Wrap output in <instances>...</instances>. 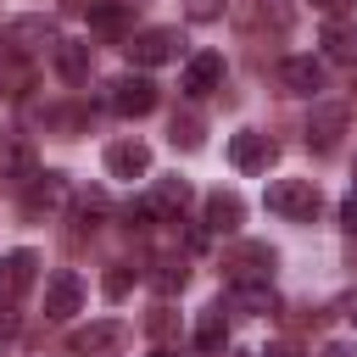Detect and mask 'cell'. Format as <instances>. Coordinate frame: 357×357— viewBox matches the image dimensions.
Wrapping results in <instances>:
<instances>
[{"mask_svg": "<svg viewBox=\"0 0 357 357\" xmlns=\"http://www.w3.org/2000/svg\"><path fill=\"white\" fill-rule=\"evenodd\" d=\"M268 212H279L284 223H312L318 218V184L312 178H273L268 184Z\"/></svg>", "mask_w": 357, "mask_h": 357, "instance_id": "6da1fadb", "label": "cell"}, {"mask_svg": "<svg viewBox=\"0 0 357 357\" xmlns=\"http://www.w3.org/2000/svg\"><path fill=\"white\" fill-rule=\"evenodd\" d=\"M39 45H56V22L50 17H17L0 28V50L6 56H33Z\"/></svg>", "mask_w": 357, "mask_h": 357, "instance_id": "7a4b0ae2", "label": "cell"}, {"mask_svg": "<svg viewBox=\"0 0 357 357\" xmlns=\"http://www.w3.org/2000/svg\"><path fill=\"white\" fill-rule=\"evenodd\" d=\"M178 45H184V39H178L173 28H145V33H128L123 50H128L134 67H162V61H178Z\"/></svg>", "mask_w": 357, "mask_h": 357, "instance_id": "3957f363", "label": "cell"}, {"mask_svg": "<svg viewBox=\"0 0 357 357\" xmlns=\"http://www.w3.org/2000/svg\"><path fill=\"white\" fill-rule=\"evenodd\" d=\"M78 307H84V279H78L73 268H56V273L45 279V318H50V324H67Z\"/></svg>", "mask_w": 357, "mask_h": 357, "instance_id": "277c9868", "label": "cell"}, {"mask_svg": "<svg viewBox=\"0 0 357 357\" xmlns=\"http://www.w3.org/2000/svg\"><path fill=\"white\" fill-rule=\"evenodd\" d=\"M33 173H39V151H33V139H28L22 128H6V134H0V178L28 184Z\"/></svg>", "mask_w": 357, "mask_h": 357, "instance_id": "5b68a950", "label": "cell"}, {"mask_svg": "<svg viewBox=\"0 0 357 357\" xmlns=\"http://www.w3.org/2000/svg\"><path fill=\"white\" fill-rule=\"evenodd\" d=\"M106 100H112L117 117H145V112H156V84H151L145 73H123Z\"/></svg>", "mask_w": 357, "mask_h": 357, "instance_id": "8992f818", "label": "cell"}, {"mask_svg": "<svg viewBox=\"0 0 357 357\" xmlns=\"http://www.w3.org/2000/svg\"><path fill=\"white\" fill-rule=\"evenodd\" d=\"M123 340H128V329H123L117 318H106V324L73 329V335H67V351H73V357H106V351H117Z\"/></svg>", "mask_w": 357, "mask_h": 357, "instance_id": "52a82bcc", "label": "cell"}, {"mask_svg": "<svg viewBox=\"0 0 357 357\" xmlns=\"http://www.w3.org/2000/svg\"><path fill=\"white\" fill-rule=\"evenodd\" d=\"M273 156H279V145H273L262 128H240V134L229 139V162H234L240 173H262Z\"/></svg>", "mask_w": 357, "mask_h": 357, "instance_id": "ba28073f", "label": "cell"}, {"mask_svg": "<svg viewBox=\"0 0 357 357\" xmlns=\"http://www.w3.org/2000/svg\"><path fill=\"white\" fill-rule=\"evenodd\" d=\"M33 279H39V257H33V251H6V257H0V301L28 296Z\"/></svg>", "mask_w": 357, "mask_h": 357, "instance_id": "9c48e42d", "label": "cell"}, {"mask_svg": "<svg viewBox=\"0 0 357 357\" xmlns=\"http://www.w3.org/2000/svg\"><path fill=\"white\" fill-rule=\"evenodd\" d=\"M340 134H346V106H335V100L312 106V117H307V145H312V151H335Z\"/></svg>", "mask_w": 357, "mask_h": 357, "instance_id": "30bf717a", "label": "cell"}, {"mask_svg": "<svg viewBox=\"0 0 357 357\" xmlns=\"http://www.w3.org/2000/svg\"><path fill=\"white\" fill-rule=\"evenodd\" d=\"M61 201H67V178H61V173H33V178L22 184V212H28V218L56 212Z\"/></svg>", "mask_w": 357, "mask_h": 357, "instance_id": "8fae6325", "label": "cell"}, {"mask_svg": "<svg viewBox=\"0 0 357 357\" xmlns=\"http://www.w3.org/2000/svg\"><path fill=\"white\" fill-rule=\"evenodd\" d=\"M273 262H279V257H273L268 245H240V251L229 257V279H234V284H268V279H273Z\"/></svg>", "mask_w": 357, "mask_h": 357, "instance_id": "7c38bea8", "label": "cell"}, {"mask_svg": "<svg viewBox=\"0 0 357 357\" xmlns=\"http://www.w3.org/2000/svg\"><path fill=\"white\" fill-rule=\"evenodd\" d=\"M218 84H223V56L218 50H201V56L184 61V84H178L184 95H212Z\"/></svg>", "mask_w": 357, "mask_h": 357, "instance_id": "4fadbf2b", "label": "cell"}, {"mask_svg": "<svg viewBox=\"0 0 357 357\" xmlns=\"http://www.w3.org/2000/svg\"><path fill=\"white\" fill-rule=\"evenodd\" d=\"M279 84H284L290 95H318V89H324V61H312V56H284V61H279Z\"/></svg>", "mask_w": 357, "mask_h": 357, "instance_id": "5bb4252c", "label": "cell"}, {"mask_svg": "<svg viewBox=\"0 0 357 357\" xmlns=\"http://www.w3.org/2000/svg\"><path fill=\"white\" fill-rule=\"evenodd\" d=\"M106 173L112 178H145L151 173V151L139 139H117V145H106Z\"/></svg>", "mask_w": 357, "mask_h": 357, "instance_id": "9a60e30c", "label": "cell"}, {"mask_svg": "<svg viewBox=\"0 0 357 357\" xmlns=\"http://www.w3.org/2000/svg\"><path fill=\"white\" fill-rule=\"evenodd\" d=\"M145 201H151V212H156V218L178 223V212L190 206V184H184V178H156V190H151Z\"/></svg>", "mask_w": 357, "mask_h": 357, "instance_id": "2e32d148", "label": "cell"}, {"mask_svg": "<svg viewBox=\"0 0 357 357\" xmlns=\"http://www.w3.org/2000/svg\"><path fill=\"white\" fill-rule=\"evenodd\" d=\"M240 218H245V201H240V195H229V190L206 195V229H212V234H234Z\"/></svg>", "mask_w": 357, "mask_h": 357, "instance_id": "e0dca14e", "label": "cell"}, {"mask_svg": "<svg viewBox=\"0 0 357 357\" xmlns=\"http://www.w3.org/2000/svg\"><path fill=\"white\" fill-rule=\"evenodd\" d=\"M56 73L67 84H84L89 78V45L84 39H56Z\"/></svg>", "mask_w": 357, "mask_h": 357, "instance_id": "ac0fdd59", "label": "cell"}, {"mask_svg": "<svg viewBox=\"0 0 357 357\" xmlns=\"http://www.w3.org/2000/svg\"><path fill=\"white\" fill-rule=\"evenodd\" d=\"M223 340H229V318H223V301H218V307H206L195 318V346L201 351H223Z\"/></svg>", "mask_w": 357, "mask_h": 357, "instance_id": "d6986e66", "label": "cell"}, {"mask_svg": "<svg viewBox=\"0 0 357 357\" xmlns=\"http://www.w3.org/2000/svg\"><path fill=\"white\" fill-rule=\"evenodd\" d=\"M324 50H329L335 61H351V56H357V28L340 22V17H329V22H324Z\"/></svg>", "mask_w": 357, "mask_h": 357, "instance_id": "ffe728a7", "label": "cell"}, {"mask_svg": "<svg viewBox=\"0 0 357 357\" xmlns=\"http://www.w3.org/2000/svg\"><path fill=\"white\" fill-rule=\"evenodd\" d=\"M229 301H234L240 312H273V290H268V284H234Z\"/></svg>", "mask_w": 357, "mask_h": 357, "instance_id": "44dd1931", "label": "cell"}, {"mask_svg": "<svg viewBox=\"0 0 357 357\" xmlns=\"http://www.w3.org/2000/svg\"><path fill=\"white\" fill-rule=\"evenodd\" d=\"M123 17H128V0H100V6H89V22H95L100 33H123Z\"/></svg>", "mask_w": 357, "mask_h": 357, "instance_id": "7402d4cb", "label": "cell"}, {"mask_svg": "<svg viewBox=\"0 0 357 357\" xmlns=\"http://www.w3.org/2000/svg\"><path fill=\"white\" fill-rule=\"evenodd\" d=\"M151 284H156L162 296H173V290H184V262H156V273H151Z\"/></svg>", "mask_w": 357, "mask_h": 357, "instance_id": "603a6c76", "label": "cell"}, {"mask_svg": "<svg viewBox=\"0 0 357 357\" xmlns=\"http://www.w3.org/2000/svg\"><path fill=\"white\" fill-rule=\"evenodd\" d=\"M173 145L195 151V145H201V123H195V117H173Z\"/></svg>", "mask_w": 357, "mask_h": 357, "instance_id": "cb8c5ba5", "label": "cell"}, {"mask_svg": "<svg viewBox=\"0 0 357 357\" xmlns=\"http://www.w3.org/2000/svg\"><path fill=\"white\" fill-rule=\"evenodd\" d=\"M78 218L95 229V218H106V195H78Z\"/></svg>", "mask_w": 357, "mask_h": 357, "instance_id": "d4e9b609", "label": "cell"}, {"mask_svg": "<svg viewBox=\"0 0 357 357\" xmlns=\"http://www.w3.org/2000/svg\"><path fill=\"white\" fill-rule=\"evenodd\" d=\"M184 11H190L195 22H212V17L223 11V0H184Z\"/></svg>", "mask_w": 357, "mask_h": 357, "instance_id": "484cf974", "label": "cell"}, {"mask_svg": "<svg viewBox=\"0 0 357 357\" xmlns=\"http://www.w3.org/2000/svg\"><path fill=\"white\" fill-rule=\"evenodd\" d=\"M128 284H134L128 268H112V273H106V296H128Z\"/></svg>", "mask_w": 357, "mask_h": 357, "instance_id": "4316f807", "label": "cell"}, {"mask_svg": "<svg viewBox=\"0 0 357 357\" xmlns=\"http://www.w3.org/2000/svg\"><path fill=\"white\" fill-rule=\"evenodd\" d=\"M340 229H351V234H357V190L340 201Z\"/></svg>", "mask_w": 357, "mask_h": 357, "instance_id": "83f0119b", "label": "cell"}, {"mask_svg": "<svg viewBox=\"0 0 357 357\" xmlns=\"http://www.w3.org/2000/svg\"><path fill=\"white\" fill-rule=\"evenodd\" d=\"M335 312H340V318H351V324H357V290H346V296H340V301H335Z\"/></svg>", "mask_w": 357, "mask_h": 357, "instance_id": "f1b7e54d", "label": "cell"}, {"mask_svg": "<svg viewBox=\"0 0 357 357\" xmlns=\"http://www.w3.org/2000/svg\"><path fill=\"white\" fill-rule=\"evenodd\" d=\"M11 335H17V312H11V307H0V340H11Z\"/></svg>", "mask_w": 357, "mask_h": 357, "instance_id": "f546056e", "label": "cell"}, {"mask_svg": "<svg viewBox=\"0 0 357 357\" xmlns=\"http://www.w3.org/2000/svg\"><path fill=\"white\" fill-rule=\"evenodd\" d=\"M324 357H357V346H346V340H329V346H324Z\"/></svg>", "mask_w": 357, "mask_h": 357, "instance_id": "4dcf8cb0", "label": "cell"}, {"mask_svg": "<svg viewBox=\"0 0 357 357\" xmlns=\"http://www.w3.org/2000/svg\"><path fill=\"white\" fill-rule=\"evenodd\" d=\"M318 6H324V11H329V17H335V11H340V6H346V0H318Z\"/></svg>", "mask_w": 357, "mask_h": 357, "instance_id": "1f68e13d", "label": "cell"}, {"mask_svg": "<svg viewBox=\"0 0 357 357\" xmlns=\"http://www.w3.org/2000/svg\"><path fill=\"white\" fill-rule=\"evenodd\" d=\"M268 357H296V351H290V346H273V351H268Z\"/></svg>", "mask_w": 357, "mask_h": 357, "instance_id": "d6a6232c", "label": "cell"}, {"mask_svg": "<svg viewBox=\"0 0 357 357\" xmlns=\"http://www.w3.org/2000/svg\"><path fill=\"white\" fill-rule=\"evenodd\" d=\"M156 357H173V351H156Z\"/></svg>", "mask_w": 357, "mask_h": 357, "instance_id": "836d02e7", "label": "cell"}]
</instances>
